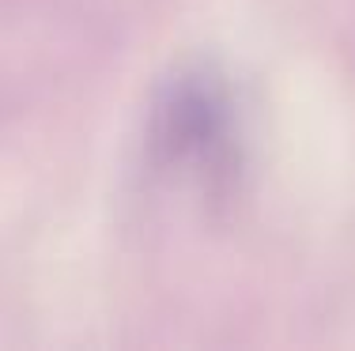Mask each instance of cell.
<instances>
[{
    "label": "cell",
    "mask_w": 355,
    "mask_h": 351,
    "mask_svg": "<svg viewBox=\"0 0 355 351\" xmlns=\"http://www.w3.org/2000/svg\"><path fill=\"white\" fill-rule=\"evenodd\" d=\"M151 144L171 170L219 186L239 166V106L212 69H185L159 91Z\"/></svg>",
    "instance_id": "1"
}]
</instances>
